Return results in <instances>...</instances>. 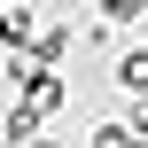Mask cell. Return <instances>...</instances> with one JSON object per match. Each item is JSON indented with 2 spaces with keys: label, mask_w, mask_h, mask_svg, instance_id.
<instances>
[{
  "label": "cell",
  "mask_w": 148,
  "mask_h": 148,
  "mask_svg": "<svg viewBox=\"0 0 148 148\" xmlns=\"http://www.w3.org/2000/svg\"><path fill=\"white\" fill-rule=\"evenodd\" d=\"M94 148H133V140H125V125H101V140H94Z\"/></svg>",
  "instance_id": "8992f818"
},
{
  "label": "cell",
  "mask_w": 148,
  "mask_h": 148,
  "mask_svg": "<svg viewBox=\"0 0 148 148\" xmlns=\"http://www.w3.org/2000/svg\"><path fill=\"white\" fill-rule=\"evenodd\" d=\"M0 133H8V140H39V117H31V109H8V125H0Z\"/></svg>",
  "instance_id": "3957f363"
},
{
  "label": "cell",
  "mask_w": 148,
  "mask_h": 148,
  "mask_svg": "<svg viewBox=\"0 0 148 148\" xmlns=\"http://www.w3.org/2000/svg\"><path fill=\"white\" fill-rule=\"evenodd\" d=\"M125 140H133V148H148V94L133 101V117H125Z\"/></svg>",
  "instance_id": "5b68a950"
},
{
  "label": "cell",
  "mask_w": 148,
  "mask_h": 148,
  "mask_svg": "<svg viewBox=\"0 0 148 148\" xmlns=\"http://www.w3.org/2000/svg\"><path fill=\"white\" fill-rule=\"evenodd\" d=\"M117 86H125V94H148V47H133V55L117 62Z\"/></svg>",
  "instance_id": "6da1fadb"
},
{
  "label": "cell",
  "mask_w": 148,
  "mask_h": 148,
  "mask_svg": "<svg viewBox=\"0 0 148 148\" xmlns=\"http://www.w3.org/2000/svg\"><path fill=\"white\" fill-rule=\"evenodd\" d=\"M23 39H31V8H8L0 16V47H23Z\"/></svg>",
  "instance_id": "7a4b0ae2"
},
{
  "label": "cell",
  "mask_w": 148,
  "mask_h": 148,
  "mask_svg": "<svg viewBox=\"0 0 148 148\" xmlns=\"http://www.w3.org/2000/svg\"><path fill=\"white\" fill-rule=\"evenodd\" d=\"M101 16H109V23H140L148 0H101Z\"/></svg>",
  "instance_id": "277c9868"
}]
</instances>
